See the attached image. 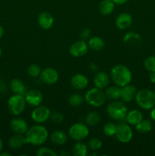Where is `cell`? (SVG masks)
I'll return each mask as SVG.
<instances>
[{"mask_svg":"<svg viewBox=\"0 0 155 156\" xmlns=\"http://www.w3.org/2000/svg\"><path fill=\"white\" fill-rule=\"evenodd\" d=\"M84 97L80 94H71L68 98V104L72 107H79L84 102Z\"/></svg>","mask_w":155,"mask_h":156,"instance_id":"obj_30","label":"cell"},{"mask_svg":"<svg viewBox=\"0 0 155 156\" xmlns=\"http://www.w3.org/2000/svg\"><path fill=\"white\" fill-rule=\"evenodd\" d=\"M144 66L148 72H155V56H148L144 61Z\"/></svg>","mask_w":155,"mask_h":156,"instance_id":"obj_34","label":"cell"},{"mask_svg":"<svg viewBox=\"0 0 155 156\" xmlns=\"http://www.w3.org/2000/svg\"><path fill=\"white\" fill-rule=\"evenodd\" d=\"M51 112L47 107L39 105L35 107L31 112V119L37 123H45L50 118Z\"/></svg>","mask_w":155,"mask_h":156,"instance_id":"obj_9","label":"cell"},{"mask_svg":"<svg viewBox=\"0 0 155 156\" xmlns=\"http://www.w3.org/2000/svg\"><path fill=\"white\" fill-rule=\"evenodd\" d=\"M100 121V115L98 112L91 111L85 117V124L88 126H94Z\"/></svg>","mask_w":155,"mask_h":156,"instance_id":"obj_28","label":"cell"},{"mask_svg":"<svg viewBox=\"0 0 155 156\" xmlns=\"http://www.w3.org/2000/svg\"><path fill=\"white\" fill-rule=\"evenodd\" d=\"M49 137V132L46 128L40 124L33 125L28 128L25 133L27 143L32 146H38L44 144Z\"/></svg>","mask_w":155,"mask_h":156,"instance_id":"obj_1","label":"cell"},{"mask_svg":"<svg viewBox=\"0 0 155 156\" xmlns=\"http://www.w3.org/2000/svg\"><path fill=\"white\" fill-rule=\"evenodd\" d=\"M132 16L128 12L120 13L115 19V26L119 30H127L132 24Z\"/></svg>","mask_w":155,"mask_h":156,"instance_id":"obj_14","label":"cell"},{"mask_svg":"<svg viewBox=\"0 0 155 156\" xmlns=\"http://www.w3.org/2000/svg\"><path fill=\"white\" fill-rule=\"evenodd\" d=\"M137 105L144 110H150L155 107V93L148 88H142L135 94Z\"/></svg>","mask_w":155,"mask_h":156,"instance_id":"obj_3","label":"cell"},{"mask_svg":"<svg viewBox=\"0 0 155 156\" xmlns=\"http://www.w3.org/2000/svg\"><path fill=\"white\" fill-rule=\"evenodd\" d=\"M58 154L53 149L47 147H41L36 152L37 156H57Z\"/></svg>","mask_w":155,"mask_h":156,"instance_id":"obj_35","label":"cell"},{"mask_svg":"<svg viewBox=\"0 0 155 156\" xmlns=\"http://www.w3.org/2000/svg\"><path fill=\"white\" fill-rule=\"evenodd\" d=\"M50 140L56 146H64L68 141V136L64 131L57 129L51 133Z\"/></svg>","mask_w":155,"mask_h":156,"instance_id":"obj_20","label":"cell"},{"mask_svg":"<svg viewBox=\"0 0 155 156\" xmlns=\"http://www.w3.org/2000/svg\"><path fill=\"white\" fill-rule=\"evenodd\" d=\"M117 140L122 143H128L132 140L133 131L132 128L127 123H119L117 125L116 132L115 134Z\"/></svg>","mask_w":155,"mask_h":156,"instance_id":"obj_8","label":"cell"},{"mask_svg":"<svg viewBox=\"0 0 155 156\" xmlns=\"http://www.w3.org/2000/svg\"><path fill=\"white\" fill-rule=\"evenodd\" d=\"M10 128L15 133L24 135L28 129V124L27 121L21 117H15L10 122Z\"/></svg>","mask_w":155,"mask_h":156,"instance_id":"obj_13","label":"cell"},{"mask_svg":"<svg viewBox=\"0 0 155 156\" xmlns=\"http://www.w3.org/2000/svg\"><path fill=\"white\" fill-rule=\"evenodd\" d=\"M135 129L140 133H147L152 129V123L149 120L143 119L140 123L135 125Z\"/></svg>","mask_w":155,"mask_h":156,"instance_id":"obj_29","label":"cell"},{"mask_svg":"<svg viewBox=\"0 0 155 156\" xmlns=\"http://www.w3.org/2000/svg\"><path fill=\"white\" fill-rule=\"evenodd\" d=\"M115 9V3L112 0H102L99 5V12L103 15H109Z\"/></svg>","mask_w":155,"mask_h":156,"instance_id":"obj_24","label":"cell"},{"mask_svg":"<svg viewBox=\"0 0 155 156\" xmlns=\"http://www.w3.org/2000/svg\"><path fill=\"white\" fill-rule=\"evenodd\" d=\"M110 77L115 85L123 87L131 83L132 74L131 70L126 66L118 64L111 69Z\"/></svg>","mask_w":155,"mask_h":156,"instance_id":"obj_2","label":"cell"},{"mask_svg":"<svg viewBox=\"0 0 155 156\" xmlns=\"http://www.w3.org/2000/svg\"><path fill=\"white\" fill-rule=\"evenodd\" d=\"M40 78L43 83L50 85H54L58 82L59 75L57 70L52 68V67H48V68H45L41 71Z\"/></svg>","mask_w":155,"mask_h":156,"instance_id":"obj_10","label":"cell"},{"mask_svg":"<svg viewBox=\"0 0 155 156\" xmlns=\"http://www.w3.org/2000/svg\"><path fill=\"white\" fill-rule=\"evenodd\" d=\"M104 92L106 98L109 99L110 101L118 100L119 98H120V95H121V87L118 85L107 87L106 88Z\"/></svg>","mask_w":155,"mask_h":156,"instance_id":"obj_25","label":"cell"},{"mask_svg":"<svg viewBox=\"0 0 155 156\" xmlns=\"http://www.w3.org/2000/svg\"><path fill=\"white\" fill-rule=\"evenodd\" d=\"M59 155H62V156H65V155H70V153L68 152H65V151H62L61 152H59Z\"/></svg>","mask_w":155,"mask_h":156,"instance_id":"obj_43","label":"cell"},{"mask_svg":"<svg viewBox=\"0 0 155 156\" xmlns=\"http://www.w3.org/2000/svg\"><path fill=\"white\" fill-rule=\"evenodd\" d=\"M50 120H51V121L53 123L59 124V123H61L63 122L64 116L61 112L56 111V112L51 114V115H50Z\"/></svg>","mask_w":155,"mask_h":156,"instance_id":"obj_36","label":"cell"},{"mask_svg":"<svg viewBox=\"0 0 155 156\" xmlns=\"http://www.w3.org/2000/svg\"><path fill=\"white\" fill-rule=\"evenodd\" d=\"M90 155H97V153H96V152H94V153H90Z\"/></svg>","mask_w":155,"mask_h":156,"instance_id":"obj_46","label":"cell"},{"mask_svg":"<svg viewBox=\"0 0 155 156\" xmlns=\"http://www.w3.org/2000/svg\"><path fill=\"white\" fill-rule=\"evenodd\" d=\"M91 31L90 29L88 28H84L83 30L81 31L80 36L81 37V40H84V41H86V40H89L90 37H91Z\"/></svg>","mask_w":155,"mask_h":156,"instance_id":"obj_37","label":"cell"},{"mask_svg":"<svg viewBox=\"0 0 155 156\" xmlns=\"http://www.w3.org/2000/svg\"><path fill=\"white\" fill-rule=\"evenodd\" d=\"M41 68L40 67L39 65L36 63H33L31 65L29 66V67L27 68V73L30 76H31L32 78H36L38 76H40L41 73Z\"/></svg>","mask_w":155,"mask_h":156,"instance_id":"obj_33","label":"cell"},{"mask_svg":"<svg viewBox=\"0 0 155 156\" xmlns=\"http://www.w3.org/2000/svg\"><path fill=\"white\" fill-rule=\"evenodd\" d=\"M149 79H150L151 83L155 84V72H150V76H149Z\"/></svg>","mask_w":155,"mask_h":156,"instance_id":"obj_38","label":"cell"},{"mask_svg":"<svg viewBox=\"0 0 155 156\" xmlns=\"http://www.w3.org/2000/svg\"><path fill=\"white\" fill-rule=\"evenodd\" d=\"M143 119H144L143 114L138 110H132V111H129L126 117V120L127 121L128 124L132 125V126L137 125Z\"/></svg>","mask_w":155,"mask_h":156,"instance_id":"obj_21","label":"cell"},{"mask_svg":"<svg viewBox=\"0 0 155 156\" xmlns=\"http://www.w3.org/2000/svg\"><path fill=\"white\" fill-rule=\"evenodd\" d=\"M37 23L42 29L49 30L53 27V23H54V18L49 12H43L38 15Z\"/></svg>","mask_w":155,"mask_h":156,"instance_id":"obj_15","label":"cell"},{"mask_svg":"<svg viewBox=\"0 0 155 156\" xmlns=\"http://www.w3.org/2000/svg\"><path fill=\"white\" fill-rule=\"evenodd\" d=\"M90 69H91L92 70L93 72H97V64L91 63V64H90Z\"/></svg>","mask_w":155,"mask_h":156,"instance_id":"obj_41","label":"cell"},{"mask_svg":"<svg viewBox=\"0 0 155 156\" xmlns=\"http://www.w3.org/2000/svg\"><path fill=\"white\" fill-rule=\"evenodd\" d=\"M71 85L74 89L82 90L88 85V79L83 74H75L71 77Z\"/></svg>","mask_w":155,"mask_h":156,"instance_id":"obj_18","label":"cell"},{"mask_svg":"<svg viewBox=\"0 0 155 156\" xmlns=\"http://www.w3.org/2000/svg\"><path fill=\"white\" fill-rule=\"evenodd\" d=\"M88 49V43L84 40H80L71 44L69 48V53L74 57H81L87 54Z\"/></svg>","mask_w":155,"mask_h":156,"instance_id":"obj_12","label":"cell"},{"mask_svg":"<svg viewBox=\"0 0 155 156\" xmlns=\"http://www.w3.org/2000/svg\"><path fill=\"white\" fill-rule=\"evenodd\" d=\"M1 56H2V48L0 47V57H1Z\"/></svg>","mask_w":155,"mask_h":156,"instance_id":"obj_47","label":"cell"},{"mask_svg":"<svg viewBox=\"0 0 155 156\" xmlns=\"http://www.w3.org/2000/svg\"><path fill=\"white\" fill-rule=\"evenodd\" d=\"M2 149H3V142L2 140H1V138H0V152L2 151Z\"/></svg>","mask_w":155,"mask_h":156,"instance_id":"obj_45","label":"cell"},{"mask_svg":"<svg viewBox=\"0 0 155 156\" xmlns=\"http://www.w3.org/2000/svg\"><path fill=\"white\" fill-rule=\"evenodd\" d=\"M137 92V88L134 85H126L125 86L121 87V95L120 98L122 100V101L126 103L131 102L135 97V94Z\"/></svg>","mask_w":155,"mask_h":156,"instance_id":"obj_17","label":"cell"},{"mask_svg":"<svg viewBox=\"0 0 155 156\" xmlns=\"http://www.w3.org/2000/svg\"><path fill=\"white\" fill-rule=\"evenodd\" d=\"M102 146H103V143H102L101 140L98 138H96V137H93L88 141V149L92 151L99 150V149H101Z\"/></svg>","mask_w":155,"mask_h":156,"instance_id":"obj_32","label":"cell"},{"mask_svg":"<svg viewBox=\"0 0 155 156\" xmlns=\"http://www.w3.org/2000/svg\"><path fill=\"white\" fill-rule=\"evenodd\" d=\"M3 34H4V28L2 27V26L0 25V40L3 37Z\"/></svg>","mask_w":155,"mask_h":156,"instance_id":"obj_42","label":"cell"},{"mask_svg":"<svg viewBox=\"0 0 155 156\" xmlns=\"http://www.w3.org/2000/svg\"><path fill=\"white\" fill-rule=\"evenodd\" d=\"M11 90L15 94L24 95L27 91V88L24 82L19 79H13L10 82Z\"/></svg>","mask_w":155,"mask_h":156,"instance_id":"obj_23","label":"cell"},{"mask_svg":"<svg viewBox=\"0 0 155 156\" xmlns=\"http://www.w3.org/2000/svg\"><path fill=\"white\" fill-rule=\"evenodd\" d=\"M150 117L152 120H155V107L150 109Z\"/></svg>","mask_w":155,"mask_h":156,"instance_id":"obj_40","label":"cell"},{"mask_svg":"<svg viewBox=\"0 0 155 156\" xmlns=\"http://www.w3.org/2000/svg\"><path fill=\"white\" fill-rule=\"evenodd\" d=\"M112 1L115 3V5H124L129 0H112Z\"/></svg>","mask_w":155,"mask_h":156,"instance_id":"obj_39","label":"cell"},{"mask_svg":"<svg viewBox=\"0 0 155 156\" xmlns=\"http://www.w3.org/2000/svg\"><path fill=\"white\" fill-rule=\"evenodd\" d=\"M88 135H89L88 126L81 122L74 123L68 129V136L71 140L74 141H81L87 138Z\"/></svg>","mask_w":155,"mask_h":156,"instance_id":"obj_7","label":"cell"},{"mask_svg":"<svg viewBox=\"0 0 155 156\" xmlns=\"http://www.w3.org/2000/svg\"><path fill=\"white\" fill-rule=\"evenodd\" d=\"M26 102L24 95L15 94L11 96L8 101V108L9 111L15 116H19L24 111L26 108Z\"/></svg>","mask_w":155,"mask_h":156,"instance_id":"obj_6","label":"cell"},{"mask_svg":"<svg viewBox=\"0 0 155 156\" xmlns=\"http://www.w3.org/2000/svg\"><path fill=\"white\" fill-rule=\"evenodd\" d=\"M116 128L117 125H115V123H111V122L106 123V124L103 126V133H104L106 136H115V132H116Z\"/></svg>","mask_w":155,"mask_h":156,"instance_id":"obj_31","label":"cell"},{"mask_svg":"<svg viewBox=\"0 0 155 156\" xmlns=\"http://www.w3.org/2000/svg\"><path fill=\"white\" fill-rule=\"evenodd\" d=\"M24 98L27 105L32 107H36L41 105L43 99V95L39 90L32 88L27 90L26 94H24Z\"/></svg>","mask_w":155,"mask_h":156,"instance_id":"obj_11","label":"cell"},{"mask_svg":"<svg viewBox=\"0 0 155 156\" xmlns=\"http://www.w3.org/2000/svg\"><path fill=\"white\" fill-rule=\"evenodd\" d=\"M88 45L89 48L94 51H100L104 47V41L100 37H90L88 41Z\"/></svg>","mask_w":155,"mask_h":156,"instance_id":"obj_26","label":"cell"},{"mask_svg":"<svg viewBox=\"0 0 155 156\" xmlns=\"http://www.w3.org/2000/svg\"><path fill=\"white\" fill-rule=\"evenodd\" d=\"M27 144L25 136L21 134H16L12 136L9 140V146L12 149H18Z\"/></svg>","mask_w":155,"mask_h":156,"instance_id":"obj_22","label":"cell"},{"mask_svg":"<svg viewBox=\"0 0 155 156\" xmlns=\"http://www.w3.org/2000/svg\"><path fill=\"white\" fill-rule=\"evenodd\" d=\"M154 93H155V90H154Z\"/></svg>","mask_w":155,"mask_h":156,"instance_id":"obj_48","label":"cell"},{"mask_svg":"<svg viewBox=\"0 0 155 156\" xmlns=\"http://www.w3.org/2000/svg\"><path fill=\"white\" fill-rule=\"evenodd\" d=\"M88 154V146L81 141H78L72 148V155L74 156H86Z\"/></svg>","mask_w":155,"mask_h":156,"instance_id":"obj_27","label":"cell"},{"mask_svg":"<svg viewBox=\"0 0 155 156\" xmlns=\"http://www.w3.org/2000/svg\"><path fill=\"white\" fill-rule=\"evenodd\" d=\"M12 155H11L10 153H9V152H3L2 151L1 152H0V156H11Z\"/></svg>","mask_w":155,"mask_h":156,"instance_id":"obj_44","label":"cell"},{"mask_svg":"<svg viewBox=\"0 0 155 156\" xmlns=\"http://www.w3.org/2000/svg\"><path fill=\"white\" fill-rule=\"evenodd\" d=\"M106 113L110 118L119 121L126 119L128 109L123 102L115 100L109 103L106 107Z\"/></svg>","mask_w":155,"mask_h":156,"instance_id":"obj_4","label":"cell"},{"mask_svg":"<svg viewBox=\"0 0 155 156\" xmlns=\"http://www.w3.org/2000/svg\"><path fill=\"white\" fill-rule=\"evenodd\" d=\"M142 38L140 34L135 31H129L123 37V42L128 45L138 47L141 44Z\"/></svg>","mask_w":155,"mask_h":156,"instance_id":"obj_19","label":"cell"},{"mask_svg":"<svg viewBox=\"0 0 155 156\" xmlns=\"http://www.w3.org/2000/svg\"><path fill=\"white\" fill-rule=\"evenodd\" d=\"M94 84L95 87L103 89L107 88L109 84V76L103 71L97 72L94 77Z\"/></svg>","mask_w":155,"mask_h":156,"instance_id":"obj_16","label":"cell"},{"mask_svg":"<svg viewBox=\"0 0 155 156\" xmlns=\"http://www.w3.org/2000/svg\"><path fill=\"white\" fill-rule=\"evenodd\" d=\"M106 97L105 92L100 88H92L88 90L84 95V101L91 106L100 108L106 102Z\"/></svg>","mask_w":155,"mask_h":156,"instance_id":"obj_5","label":"cell"}]
</instances>
